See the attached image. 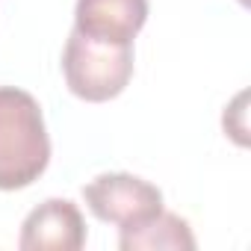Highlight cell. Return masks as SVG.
Returning a JSON list of instances; mask_svg holds the SVG:
<instances>
[{
  "label": "cell",
  "mask_w": 251,
  "mask_h": 251,
  "mask_svg": "<svg viewBox=\"0 0 251 251\" xmlns=\"http://www.w3.org/2000/svg\"><path fill=\"white\" fill-rule=\"evenodd\" d=\"M50 163V139L39 100L15 86H0V189H24Z\"/></svg>",
  "instance_id": "obj_1"
},
{
  "label": "cell",
  "mask_w": 251,
  "mask_h": 251,
  "mask_svg": "<svg viewBox=\"0 0 251 251\" xmlns=\"http://www.w3.org/2000/svg\"><path fill=\"white\" fill-rule=\"evenodd\" d=\"M62 74L77 98L89 103L109 100L133 77V45H112L71 30L62 50Z\"/></svg>",
  "instance_id": "obj_2"
},
{
  "label": "cell",
  "mask_w": 251,
  "mask_h": 251,
  "mask_svg": "<svg viewBox=\"0 0 251 251\" xmlns=\"http://www.w3.org/2000/svg\"><path fill=\"white\" fill-rule=\"evenodd\" d=\"M83 198L100 222H112L118 227L139 225L163 210V192L154 183L124 172L98 175L83 186Z\"/></svg>",
  "instance_id": "obj_3"
},
{
  "label": "cell",
  "mask_w": 251,
  "mask_h": 251,
  "mask_svg": "<svg viewBox=\"0 0 251 251\" xmlns=\"http://www.w3.org/2000/svg\"><path fill=\"white\" fill-rule=\"evenodd\" d=\"M18 245L24 251H80L86 245V225L68 198H50L39 204L21 227Z\"/></svg>",
  "instance_id": "obj_4"
},
{
  "label": "cell",
  "mask_w": 251,
  "mask_h": 251,
  "mask_svg": "<svg viewBox=\"0 0 251 251\" xmlns=\"http://www.w3.org/2000/svg\"><path fill=\"white\" fill-rule=\"evenodd\" d=\"M145 21L148 0H77L74 9L77 33L112 45H133Z\"/></svg>",
  "instance_id": "obj_5"
},
{
  "label": "cell",
  "mask_w": 251,
  "mask_h": 251,
  "mask_svg": "<svg viewBox=\"0 0 251 251\" xmlns=\"http://www.w3.org/2000/svg\"><path fill=\"white\" fill-rule=\"evenodd\" d=\"M118 248L121 251H142V248H148V251H154V248H177V251L186 248V251H192L195 236L180 216L160 210L157 216H151L139 225L121 227Z\"/></svg>",
  "instance_id": "obj_6"
}]
</instances>
